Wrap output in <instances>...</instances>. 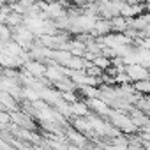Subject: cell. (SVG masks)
Wrapping results in <instances>:
<instances>
[{"label": "cell", "mask_w": 150, "mask_h": 150, "mask_svg": "<svg viewBox=\"0 0 150 150\" xmlns=\"http://www.w3.org/2000/svg\"><path fill=\"white\" fill-rule=\"evenodd\" d=\"M108 118H110V122H111L113 125H117L124 134H134V132H139V127L134 124V120L131 118L129 113H122V111L111 108Z\"/></svg>", "instance_id": "1"}, {"label": "cell", "mask_w": 150, "mask_h": 150, "mask_svg": "<svg viewBox=\"0 0 150 150\" xmlns=\"http://www.w3.org/2000/svg\"><path fill=\"white\" fill-rule=\"evenodd\" d=\"M125 71L127 74L132 78V83L134 81H141V80H150V67H146L145 64H127L125 65Z\"/></svg>", "instance_id": "2"}, {"label": "cell", "mask_w": 150, "mask_h": 150, "mask_svg": "<svg viewBox=\"0 0 150 150\" xmlns=\"http://www.w3.org/2000/svg\"><path fill=\"white\" fill-rule=\"evenodd\" d=\"M85 101L88 103V106H90V110H92L94 113H97V115L108 118V115H110V111H111V106H110L103 97H90V99H85Z\"/></svg>", "instance_id": "3"}, {"label": "cell", "mask_w": 150, "mask_h": 150, "mask_svg": "<svg viewBox=\"0 0 150 150\" xmlns=\"http://www.w3.org/2000/svg\"><path fill=\"white\" fill-rule=\"evenodd\" d=\"M0 110H9V111H18L21 110V103L11 96L6 90H0Z\"/></svg>", "instance_id": "4"}, {"label": "cell", "mask_w": 150, "mask_h": 150, "mask_svg": "<svg viewBox=\"0 0 150 150\" xmlns=\"http://www.w3.org/2000/svg\"><path fill=\"white\" fill-rule=\"evenodd\" d=\"M23 67H25V69H28L35 78H42V76H46V71H48L46 62L37 60V58H30L28 62H25V65H23Z\"/></svg>", "instance_id": "5"}, {"label": "cell", "mask_w": 150, "mask_h": 150, "mask_svg": "<svg viewBox=\"0 0 150 150\" xmlns=\"http://www.w3.org/2000/svg\"><path fill=\"white\" fill-rule=\"evenodd\" d=\"M46 78L51 80L53 83L55 81H60L64 78H67L64 71H62V64H53V65H48V71H46Z\"/></svg>", "instance_id": "6"}, {"label": "cell", "mask_w": 150, "mask_h": 150, "mask_svg": "<svg viewBox=\"0 0 150 150\" xmlns=\"http://www.w3.org/2000/svg\"><path fill=\"white\" fill-rule=\"evenodd\" d=\"M72 110H74V117H88L92 113L88 103L81 101V99H78L76 103H72Z\"/></svg>", "instance_id": "7"}, {"label": "cell", "mask_w": 150, "mask_h": 150, "mask_svg": "<svg viewBox=\"0 0 150 150\" xmlns=\"http://www.w3.org/2000/svg\"><path fill=\"white\" fill-rule=\"evenodd\" d=\"M111 28H113V32H125V30L129 28V21H127V18L122 16V14L111 18Z\"/></svg>", "instance_id": "8"}, {"label": "cell", "mask_w": 150, "mask_h": 150, "mask_svg": "<svg viewBox=\"0 0 150 150\" xmlns=\"http://www.w3.org/2000/svg\"><path fill=\"white\" fill-rule=\"evenodd\" d=\"M94 28L97 30L99 35H106V34L113 32V28H111V20H106V18H99Z\"/></svg>", "instance_id": "9"}, {"label": "cell", "mask_w": 150, "mask_h": 150, "mask_svg": "<svg viewBox=\"0 0 150 150\" xmlns=\"http://www.w3.org/2000/svg\"><path fill=\"white\" fill-rule=\"evenodd\" d=\"M23 21H25V14H21V13H16V11H13V13L7 16V25H9L11 28H14V27L21 25Z\"/></svg>", "instance_id": "10"}, {"label": "cell", "mask_w": 150, "mask_h": 150, "mask_svg": "<svg viewBox=\"0 0 150 150\" xmlns=\"http://www.w3.org/2000/svg\"><path fill=\"white\" fill-rule=\"evenodd\" d=\"M13 28L7 25V23H2V25H0V35H2V37H0V39H2V42H7V41H11L13 39Z\"/></svg>", "instance_id": "11"}, {"label": "cell", "mask_w": 150, "mask_h": 150, "mask_svg": "<svg viewBox=\"0 0 150 150\" xmlns=\"http://www.w3.org/2000/svg\"><path fill=\"white\" fill-rule=\"evenodd\" d=\"M85 71H87V74H90V76H96V78H101L103 74H104V69H101L96 62H94L90 67H87Z\"/></svg>", "instance_id": "12"}, {"label": "cell", "mask_w": 150, "mask_h": 150, "mask_svg": "<svg viewBox=\"0 0 150 150\" xmlns=\"http://www.w3.org/2000/svg\"><path fill=\"white\" fill-rule=\"evenodd\" d=\"M94 62H96V64H97V65H99L101 69H104V71H106V69H108V67L111 65V58H108V57H104L103 53H101V55H97Z\"/></svg>", "instance_id": "13"}, {"label": "cell", "mask_w": 150, "mask_h": 150, "mask_svg": "<svg viewBox=\"0 0 150 150\" xmlns=\"http://www.w3.org/2000/svg\"><path fill=\"white\" fill-rule=\"evenodd\" d=\"M115 80H117V83H118V85H124V83H132V78L129 76V74H127V71H122V72H118Z\"/></svg>", "instance_id": "14"}, {"label": "cell", "mask_w": 150, "mask_h": 150, "mask_svg": "<svg viewBox=\"0 0 150 150\" xmlns=\"http://www.w3.org/2000/svg\"><path fill=\"white\" fill-rule=\"evenodd\" d=\"M96 57H97V55H96L94 51H88V50L83 53V58H87V60H96Z\"/></svg>", "instance_id": "15"}]
</instances>
